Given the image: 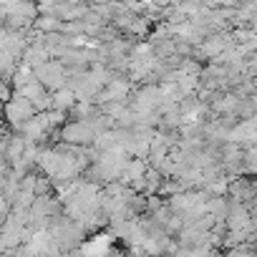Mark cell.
Wrapping results in <instances>:
<instances>
[{
	"label": "cell",
	"instance_id": "obj_1",
	"mask_svg": "<svg viewBox=\"0 0 257 257\" xmlns=\"http://www.w3.org/2000/svg\"><path fill=\"white\" fill-rule=\"evenodd\" d=\"M108 239H111L108 234H103V237H93V239H91V244H86L83 249H86L88 254H101V252L108 247Z\"/></svg>",
	"mask_w": 257,
	"mask_h": 257
}]
</instances>
